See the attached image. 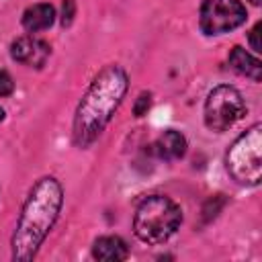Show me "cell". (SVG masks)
I'll use <instances>...</instances> for the list:
<instances>
[{"label":"cell","instance_id":"cell-6","mask_svg":"<svg viewBox=\"0 0 262 262\" xmlns=\"http://www.w3.org/2000/svg\"><path fill=\"white\" fill-rule=\"evenodd\" d=\"M246 23V8L239 0H205L199 12V27L205 35H223Z\"/></svg>","mask_w":262,"mask_h":262},{"label":"cell","instance_id":"cell-12","mask_svg":"<svg viewBox=\"0 0 262 262\" xmlns=\"http://www.w3.org/2000/svg\"><path fill=\"white\" fill-rule=\"evenodd\" d=\"M223 205H225L223 194H215V196H211V199L205 203V207H203V219H205V223L211 221L213 217H217V213L221 211Z\"/></svg>","mask_w":262,"mask_h":262},{"label":"cell","instance_id":"cell-2","mask_svg":"<svg viewBox=\"0 0 262 262\" xmlns=\"http://www.w3.org/2000/svg\"><path fill=\"white\" fill-rule=\"evenodd\" d=\"M61 203L63 190L53 176H43L33 184L12 235V260L29 262L35 258L39 246L57 221Z\"/></svg>","mask_w":262,"mask_h":262},{"label":"cell","instance_id":"cell-17","mask_svg":"<svg viewBox=\"0 0 262 262\" xmlns=\"http://www.w3.org/2000/svg\"><path fill=\"white\" fill-rule=\"evenodd\" d=\"M250 2H252L254 6H260V2H262V0H250Z\"/></svg>","mask_w":262,"mask_h":262},{"label":"cell","instance_id":"cell-8","mask_svg":"<svg viewBox=\"0 0 262 262\" xmlns=\"http://www.w3.org/2000/svg\"><path fill=\"white\" fill-rule=\"evenodd\" d=\"M151 151L154 156H158L164 162H174L180 160L186 154V137L180 131L168 129L164 131L154 143H151Z\"/></svg>","mask_w":262,"mask_h":262},{"label":"cell","instance_id":"cell-5","mask_svg":"<svg viewBox=\"0 0 262 262\" xmlns=\"http://www.w3.org/2000/svg\"><path fill=\"white\" fill-rule=\"evenodd\" d=\"M246 113L244 96L237 88L229 84L215 86L205 100V125L211 131H227Z\"/></svg>","mask_w":262,"mask_h":262},{"label":"cell","instance_id":"cell-4","mask_svg":"<svg viewBox=\"0 0 262 262\" xmlns=\"http://www.w3.org/2000/svg\"><path fill=\"white\" fill-rule=\"evenodd\" d=\"M229 176L244 186H256L262 178V125L254 123L244 131L225 154Z\"/></svg>","mask_w":262,"mask_h":262},{"label":"cell","instance_id":"cell-15","mask_svg":"<svg viewBox=\"0 0 262 262\" xmlns=\"http://www.w3.org/2000/svg\"><path fill=\"white\" fill-rule=\"evenodd\" d=\"M74 14H76V4H74V0H66V2H63V8H61V25H63V27L72 25Z\"/></svg>","mask_w":262,"mask_h":262},{"label":"cell","instance_id":"cell-3","mask_svg":"<svg viewBox=\"0 0 262 262\" xmlns=\"http://www.w3.org/2000/svg\"><path fill=\"white\" fill-rule=\"evenodd\" d=\"M180 223V207L164 194H151L139 203L133 217V231L145 244H164L178 231Z\"/></svg>","mask_w":262,"mask_h":262},{"label":"cell","instance_id":"cell-14","mask_svg":"<svg viewBox=\"0 0 262 262\" xmlns=\"http://www.w3.org/2000/svg\"><path fill=\"white\" fill-rule=\"evenodd\" d=\"M12 90H14V82H12L10 74L0 70V96H10Z\"/></svg>","mask_w":262,"mask_h":262},{"label":"cell","instance_id":"cell-16","mask_svg":"<svg viewBox=\"0 0 262 262\" xmlns=\"http://www.w3.org/2000/svg\"><path fill=\"white\" fill-rule=\"evenodd\" d=\"M260 29H262V23H256L254 25V29L250 31V43H252V49L256 51V53H260L262 51V45H260Z\"/></svg>","mask_w":262,"mask_h":262},{"label":"cell","instance_id":"cell-11","mask_svg":"<svg viewBox=\"0 0 262 262\" xmlns=\"http://www.w3.org/2000/svg\"><path fill=\"white\" fill-rule=\"evenodd\" d=\"M55 20V8L51 4H33L23 12V27L29 33L45 31Z\"/></svg>","mask_w":262,"mask_h":262},{"label":"cell","instance_id":"cell-7","mask_svg":"<svg viewBox=\"0 0 262 262\" xmlns=\"http://www.w3.org/2000/svg\"><path fill=\"white\" fill-rule=\"evenodd\" d=\"M10 55L14 61L23 63V66H29V68H43L45 61L49 59L51 55V47L37 39V37H18L12 41L10 45Z\"/></svg>","mask_w":262,"mask_h":262},{"label":"cell","instance_id":"cell-9","mask_svg":"<svg viewBox=\"0 0 262 262\" xmlns=\"http://www.w3.org/2000/svg\"><path fill=\"white\" fill-rule=\"evenodd\" d=\"M229 66L233 72H237L239 76L250 78L252 82H260L262 80V63L258 57H254L252 53H248L244 47L235 45L229 51Z\"/></svg>","mask_w":262,"mask_h":262},{"label":"cell","instance_id":"cell-1","mask_svg":"<svg viewBox=\"0 0 262 262\" xmlns=\"http://www.w3.org/2000/svg\"><path fill=\"white\" fill-rule=\"evenodd\" d=\"M127 88H129L127 72L117 63L102 68L94 76L74 117L72 135L78 147H88L98 139V135L104 131V127L113 119L115 111L121 106L127 94Z\"/></svg>","mask_w":262,"mask_h":262},{"label":"cell","instance_id":"cell-13","mask_svg":"<svg viewBox=\"0 0 262 262\" xmlns=\"http://www.w3.org/2000/svg\"><path fill=\"white\" fill-rule=\"evenodd\" d=\"M149 106H151V94H149V92H141V94L137 96L135 104H133V113H135V117H143V115H147Z\"/></svg>","mask_w":262,"mask_h":262},{"label":"cell","instance_id":"cell-18","mask_svg":"<svg viewBox=\"0 0 262 262\" xmlns=\"http://www.w3.org/2000/svg\"><path fill=\"white\" fill-rule=\"evenodd\" d=\"M0 121H4V108L0 106Z\"/></svg>","mask_w":262,"mask_h":262},{"label":"cell","instance_id":"cell-10","mask_svg":"<svg viewBox=\"0 0 262 262\" xmlns=\"http://www.w3.org/2000/svg\"><path fill=\"white\" fill-rule=\"evenodd\" d=\"M92 256L100 262H121L129 256V250L119 235H102L94 242Z\"/></svg>","mask_w":262,"mask_h":262}]
</instances>
